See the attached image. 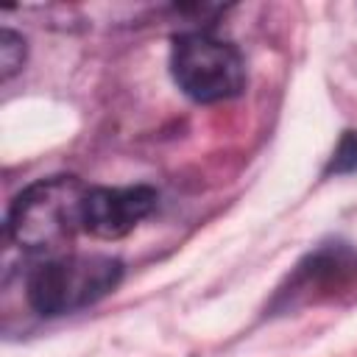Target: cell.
I'll use <instances>...</instances> for the list:
<instances>
[{
    "label": "cell",
    "mask_w": 357,
    "mask_h": 357,
    "mask_svg": "<svg viewBox=\"0 0 357 357\" xmlns=\"http://www.w3.org/2000/svg\"><path fill=\"white\" fill-rule=\"evenodd\" d=\"M156 201L159 195L148 184L89 187L84 204V231L100 240H120L156 209Z\"/></svg>",
    "instance_id": "cell-5"
},
{
    "label": "cell",
    "mask_w": 357,
    "mask_h": 357,
    "mask_svg": "<svg viewBox=\"0 0 357 357\" xmlns=\"http://www.w3.org/2000/svg\"><path fill=\"white\" fill-rule=\"evenodd\" d=\"M123 279V262L109 254H64L31 268L25 298L45 318L78 312L106 298Z\"/></svg>",
    "instance_id": "cell-2"
},
{
    "label": "cell",
    "mask_w": 357,
    "mask_h": 357,
    "mask_svg": "<svg viewBox=\"0 0 357 357\" xmlns=\"http://www.w3.org/2000/svg\"><path fill=\"white\" fill-rule=\"evenodd\" d=\"M25 61V39L11 28L0 31V78L8 81Z\"/></svg>",
    "instance_id": "cell-6"
},
{
    "label": "cell",
    "mask_w": 357,
    "mask_h": 357,
    "mask_svg": "<svg viewBox=\"0 0 357 357\" xmlns=\"http://www.w3.org/2000/svg\"><path fill=\"white\" fill-rule=\"evenodd\" d=\"M357 284V248L346 240H326L307 251L276 290L271 310L290 312L321 304Z\"/></svg>",
    "instance_id": "cell-4"
},
{
    "label": "cell",
    "mask_w": 357,
    "mask_h": 357,
    "mask_svg": "<svg viewBox=\"0 0 357 357\" xmlns=\"http://www.w3.org/2000/svg\"><path fill=\"white\" fill-rule=\"evenodd\" d=\"M89 187L78 176H47L14 195L6 231L25 251H56L84 231V204Z\"/></svg>",
    "instance_id": "cell-1"
},
{
    "label": "cell",
    "mask_w": 357,
    "mask_h": 357,
    "mask_svg": "<svg viewBox=\"0 0 357 357\" xmlns=\"http://www.w3.org/2000/svg\"><path fill=\"white\" fill-rule=\"evenodd\" d=\"M357 170V131H343L329 165H326V176H343V173H354Z\"/></svg>",
    "instance_id": "cell-7"
},
{
    "label": "cell",
    "mask_w": 357,
    "mask_h": 357,
    "mask_svg": "<svg viewBox=\"0 0 357 357\" xmlns=\"http://www.w3.org/2000/svg\"><path fill=\"white\" fill-rule=\"evenodd\" d=\"M170 75L195 103H220L245 89V61L240 50L206 31H184L173 36Z\"/></svg>",
    "instance_id": "cell-3"
}]
</instances>
